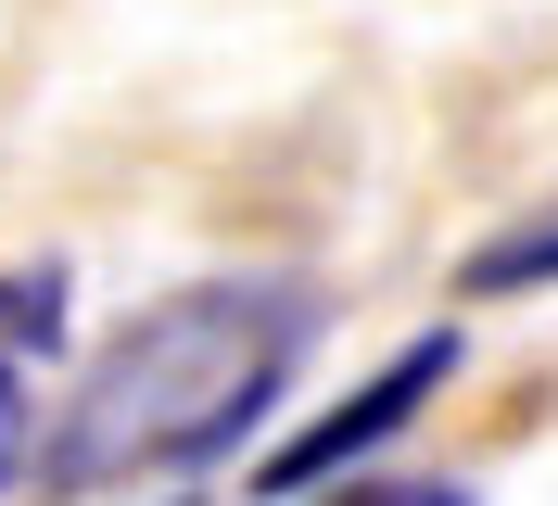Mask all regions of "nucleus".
Listing matches in <instances>:
<instances>
[{
    "label": "nucleus",
    "instance_id": "nucleus-1",
    "mask_svg": "<svg viewBox=\"0 0 558 506\" xmlns=\"http://www.w3.org/2000/svg\"><path fill=\"white\" fill-rule=\"evenodd\" d=\"M317 355V279L292 267H216L153 292L140 317H114L102 355H76L64 405H38V506H89L128 481H204L229 456H254L292 393V368Z\"/></svg>",
    "mask_w": 558,
    "mask_h": 506
},
{
    "label": "nucleus",
    "instance_id": "nucleus-2",
    "mask_svg": "<svg viewBox=\"0 0 558 506\" xmlns=\"http://www.w3.org/2000/svg\"><path fill=\"white\" fill-rule=\"evenodd\" d=\"M457 368H470V342H457V330H418L407 355H381L355 393H330L317 418L267 431V443H254V506H305V494H330V481H368L393 443H407L418 418L445 405Z\"/></svg>",
    "mask_w": 558,
    "mask_h": 506
},
{
    "label": "nucleus",
    "instance_id": "nucleus-3",
    "mask_svg": "<svg viewBox=\"0 0 558 506\" xmlns=\"http://www.w3.org/2000/svg\"><path fill=\"white\" fill-rule=\"evenodd\" d=\"M457 292H470V304L558 292V202H533V215H508L495 240H470V254H457Z\"/></svg>",
    "mask_w": 558,
    "mask_h": 506
},
{
    "label": "nucleus",
    "instance_id": "nucleus-4",
    "mask_svg": "<svg viewBox=\"0 0 558 506\" xmlns=\"http://www.w3.org/2000/svg\"><path fill=\"white\" fill-rule=\"evenodd\" d=\"M64 304H76V279L51 267V254L13 267L0 279V355H13V368H51V355H64Z\"/></svg>",
    "mask_w": 558,
    "mask_h": 506
},
{
    "label": "nucleus",
    "instance_id": "nucleus-5",
    "mask_svg": "<svg viewBox=\"0 0 558 506\" xmlns=\"http://www.w3.org/2000/svg\"><path fill=\"white\" fill-rule=\"evenodd\" d=\"M305 506H483L470 481H407V469H368V481H330V494H305Z\"/></svg>",
    "mask_w": 558,
    "mask_h": 506
},
{
    "label": "nucleus",
    "instance_id": "nucleus-6",
    "mask_svg": "<svg viewBox=\"0 0 558 506\" xmlns=\"http://www.w3.org/2000/svg\"><path fill=\"white\" fill-rule=\"evenodd\" d=\"M26 469H38V393H26L13 355H0V494H26Z\"/></svg>",
    "mask_w": 558,
    "mask_h": 506
},
{
    "label": "nucleus",
    "instance_id": "nucleus-7",
    "mask_svg": "<svg viewBox=\"0 0 558 506\" xmlns=\"http://www.w3.org/2000/svg\"><path fill=\"white\" fill-rule=\"evenodd\" d=\"M166 506H204V494H166Z\"/></svg>",
    "mask_w": 558,
    "mask_h": 506
}]
</instances>
